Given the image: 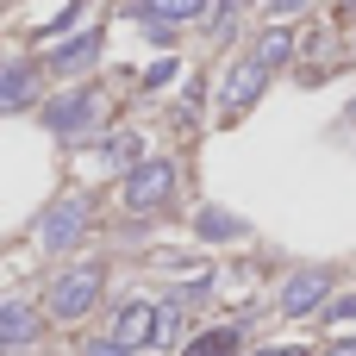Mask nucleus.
<instances>
[{"instance_id": "f257e3e1", "label": "nucleus", "mask_w": 356, "mask_h": 356, "mask_svg": "<svg viewBox=\"0 0 356 356\" xmlns=\"http://www.w3.org/2000/svg\"><path fill=\"white\" fill-rule=\"evenodd\" d=\"M100 263H75V269H63L56 282H50V319H88L94 313V300H100Z\"/></svg>"}, {"instance_id": "f03ea898", "label": "nucleus", "mask_w": 356, "mask_h": 356, "mask_svg": "<svg viewBox=\"0 0 356 356\" xmlns=\"http://www.w3.org/2000/svg\"><path fill=\"white\" fill-rule=\"evenodd\" d=\"M169 194H175V163H169V156H150V163H138V169L119 181L125 213H156Z\"/></svg>"}, {"instance_id": "7ed1b4c3", "label": "nucleus", "mask_w": 356, "mask_h": 356, "mask_svg": "<svg viewBox=\"0 0 356 356\" xmlns=\"http://www.w3.org/2000/svg\"><path fill=\"white\" fill-rule=\"evenodd\" d=\"M163 325H169V313L156 307V300H131V307H119V319H113V338L125 344V350H150L156 338H163Z\"/></svg>"}, {"instance_id": "20e7f679", "label": "nucleus", "mask_w": 356, "mask_h": 356, "mask_svg": "<svg viewBox=\"0 0 356 356\" xmlns=\"http://www.w3.org/2000/svg\"><path fill=\"white\" fill-rule=\"evenodd\" d=\"M81 232H88V200H81V194H63V200L44 213V225H38L44 250H69V244H81Z\"/></svg>"}, {"instance_id": "39448f33", "label": "nucleus", "mask_w": 356, "mask_h": 356, "mask_svg": "<svg viewBox=\"0 0 356 356\" xmlns=\"http://www.w3.org/2000/svg\"><path fill=\"white\" fill-rule=\"evenodd\" d=\"M325 294H332V275H325V269H307V275H294V282L282 288V313H288V319H307V313L325 307Z\"/></svg>"}, {"instance_id": "423d86ee", "label": "nucleus", "mask_w": 356, "mask_h": 356, "mask_svg": "<svg viewBox=\"0 0 356 356\" xmlns=\"http://www.w3.org/2000/svg\"><path fill=\"white\" fill-rule=\"evenodd\" d=\"M94 106H100V94H63L44 119H50V131H63V138H75V131H88V119H94Z\"/></svg>"}, {"instance_id": "0eeeda50", "label": "nucleus", "mask_w": 356, "mask_h": 356, "mask_svg": "<svg viewBox=\"0 0 356 356\" xmlns=\"http://www.w3.org/2000/svg\"><path fill=\"white\" fill-rule=\"evenodd\" d=\"M263 81H269V69H263L257 56H250V63H238V69H232V81H225V113H244V106L263 94Z\"/></svg>"}, {"instance_id": "6e6552de", "label": "nucleus", "mask_w": 356, "mask_h": 356, "mask_svg": "<svg viewBox=\"0 0 356 356\" xmlns=\"http://www.w3.org/2000/svg\"><path fill=\"white\" fill-rule=\"evenodd\" d=\"M31 338H38V313L25 300H6L0 307V344L6 350H31Z\"/></svg>"}, {"instance_id": "1a4fd4ad", "label": "nucleus", "mask_w": 356, "mask_h": 356, "mask_svg": "<svg viewBox=\"0 0 356 356\" xmlns=\"http://www.w3.org/2000/svg\"><path fill=\"white\" fill-rule=\"evenodd\" d=\"M94 56H100V31H81V38H69V44L50 56V69H63V75H69V69H88Z\"/></svg>"}, {"instance_id": "9d476101", "label": "nucleus", "mask_w": 356, "mask_h": 356, "mask_svg": "<svg viewBox=\"0 0 356 356\" xmlns=\"http://www.w3.org/2000/svg\"><path fill=\"white\" fill-rule=\"evenodd\" d=\"M200 13H207V0H144V19H156V25H188Z\"/></svg>"}, {"instance_id": "9b49d317", "label": "nucleus", "mask_w": 356, "mask_h": 356, "mask_svg": "<svg viewBox=\"0 0 356 356\" xmlns=\"http://www.w3.org/2000/svg\"><path fill=\"white\" fill-rule=\"evenodd\" d=\"M288 56H294V38H288V31H282V25H275V31H263V38H257V63H263V69H282V63H288Z\"/></svg>"}, {"instance_id": "f8f14e48", "label": "nucleus", "mask_w": 356, "mask_h": 356, "mask_svg": "<svg viewBox=\"0 0 356 356\" xmlns=\"http://www.w3.org/2000/svg\"><path fill=\"white\" fill-rule=\"evenodd\" d=\"M238 344H244V338L225 325V332H200V338H194V344H188L181 356H238Z\"/></svg>"}, {"instance_id": "ddd939ff", "label": "nucleus", "mask_w": 356, "mask_h": 356, "mask_svg": "<svg viewBox=\"0 0 356 356\" xmlns=\"http://www.w3.org/2000/svg\"><path fill=\"white\" fill-rule=\"evenodd\" d=\"M0 100H6V106H25V100H31V63H13V69H6Z\"/></svg>"}, {"instance_id": "4468645a", "label": "nucleus", "mask_w": 356, "mask_h": 356, "mask_svg": "<svg viewBox=\"0 0 356 356\" xmlns=\"http://www.w3.org/2000/svg\"><path fill=\"white\" fill-rule=\"evenodd\" d=\"M244 225L232 219V213H200V238H238Z\"/></svg>"}, {"instance_id": "2eb2a0df", "label": "nucleus", "mask_w": 356, "mask_h": 356, "mask_svg": "<svg viewBox=\"0 0 356 356\" xmlns=\"http://www.w3.org/2000/svg\"><path fill=\"white\" fill-rule=\"evenodd\" d=\"M138 144H144V138H131V131H119V138L106 144V163H131V169H138Z\"/></svg>"}, {"instance_id": "dca6fc26", "label": "nucleus", "mask_w": 356, "mask_h": 356, "mask_svg": "<svg viewBox=\"0 0 356 356\" xmlns=\"http://www.w3.org/2000/svg\"><path fill=\"white\" fill-rule=\"evenodd\" d=\"M81 356H138V350H125L119 338H94V344H81Z\"/></svg>"}, {"instance_id": "f3484780", "label": "nucleus", "mask_w": 356, "mask_h": 356, "mask_svg": "<svg viewBox=\"0 0 356 356\" xmlns=\"http://www.w3.org/2000/svg\"><path fill=\"white\" fill-rule=\"evenodd\" d=\"M332 325H356V300H350V307H338V313H332Z\"/></svg>"}, {"instance_id": "a211bd4d", "label": "nucleus", "mask_w": 356, "mask_h": 356, "mask_svg": "<svg viewBox=\"0 0 356 356\" xmlns=\"http://www.w3.org/2000/svg\"><path fill=\"white\" fill-rule=\"evenodd\" d=\"M257 356H307L300 344H282V350H257Z\"/></svg>"}, {"instance_id": "6ab92c4d", "label": "nucleus", "mask_w": 356, "mask_h": 356, "mask_svg": "<svg viewBox=\"0 0 356 356\" xmlns=\"http://www.w3.org/2000/svg\"><path fill=\"white\" fill-rule=\"evenodd\" d=\"M294 6H307V0H275V13H294Z\"/></svg>"}, {"instance_id": "aec40b11", "label": "nucleus", "mask_w": 356, "mask_h": 356, "mask_svg": "<svg viewBox=\"0 0 356 356\" xmlns=\"http://www.w3.org/2000/svg\"><path fill=\"white\" fill-rule=\"evenodd\" d=\"M332 356H356V344H332Z\"/></svg>"}]
</instances>
